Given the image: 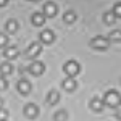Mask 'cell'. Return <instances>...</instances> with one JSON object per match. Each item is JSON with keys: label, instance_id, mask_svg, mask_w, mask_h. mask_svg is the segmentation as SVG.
Wrapping results in <instances>:
<instances>
[{"label": "cell", "instance_id": "cell-14", "mask_svg": "<svg viewBox=\"0 0 121 121\" xmlns=\"http://www.w3.org/2000/svg\"><path fill=\"white\" fill-rule=\"evenodd\" d=\"M31 23L34 24V26H42L44 23H45V16H44V13H34L32 15V18H31Z\"/></svg>", "mask_w": 121, "mask_h": 121}, {"label": "cell", "instance_id": "cell-7", "mask_svg": "<svg viewBox=\"0 0 121 121\" xmlns=\"http://www.w3.org/2000/svg\"><path fill=\"white\" fill-rule=\"evenodd\" d=\"M56 15V5L53 3V2H47V3H44V16H48V18H53Z\"/></svg>", "mask_w": 121, "mask_h": 121}, {"label": "cell", "instance_id": "cell-10", "mask_svg": "<svg viewBox=\"0 0 121 121\" xmlns=\"http://www.w3.org/2000/svg\"><path fill=\"white\" fill-rule=\"evenodd\" d=\"M19 53V50H18V47H7L5 48V52H3V56L7 58V60H13V58H16Z\"/></svg>", "mask_w": 121, "mask_h": 121}, {"label": "cell", "instance_id": "cell-24", "mask_svg": "<svg viewBox=\"0 0 121 121\" xmlns=\"http://www.w3.org/2000/svg\"><path fill=\"white\" fill-rule=\"evenodd\" d=\"M7 118H8V112L5 108H0V121H7Z\"/></svg>", "mask_w": 121, "mask_h": 121}, {"label": "cell", "instance_id": "cell-11", "mask_svg": "<svg viewBox=\"0 0 121 121\" xmlns=\"http://www.w3.org/2000/svg\"><path fill=\"white\" fill-rule=\"evenodd\" d=\"M13 73V65L10 63V61H3V63H0V74L3 76H10Z\"/></svg>", "mask_w": 121, "mask_h": 121}, {"label": "cell", "instance_id": "cell-21", "mask_svg": "<svg viewBox=\"0 0 121 121\" xmlns=\"http://www.w3.org/2000/svg\"><path fill=\"white\" fill-rule=\"evenodd\" d=\"M112 13L115 15V16H116V18H121V3H116V5L113 7Z\"/></svg>", "mask_w": 121, "mask_h": 121}, {"label": "cell", "instance_id": "cell-22", "mask_svg": "<svg viewBox=\"0 0 121 121\" xmlns=\"http://www.w3.org/2000/svg\"><path fill=\"white\" fill-rule=\"evenodd\" d=\"M7 87H8V81L3 76H0V91H5Z\"/></svg>", "mask_w": 121, "mask_h": 121}, {"label": "cell", "instance_id": "cell-3", "mask_svg": "<svg viewBox=\"0 0 121 121\" xmlns=\"http://www.w3.org/2000/svg\"><path fill=\"white\" fill-rule=\"evenodd\" d=\"M91 47L95 48V50H107L110 47V40L103 36H95V37L91 40Z\"/></svg>", "mask_w": 121, "mask_h": 121}, {"label": "cell", "instance_id": "cell-23", "mask_svg": "<svg viewBox=\"0 0 121 121\" xmlns=\"http://www.w3.org/2000/svg\"><path fill=\"white\" fill-rule=\"evenodd\" d=\"M7 44H8V37L5 34H0V48L2 47H7Z\"/></svg>", "mask_w": 121, "mask_h": 121}, {"label": "cell", "instance_id": "cell-19", "mask_svg": "<svg viewBox=\"0 0 121 121\" xmlns=\"http://www.w3.org/2000/svg\"><path fill=\"white\" fill-rule=\"evenodd\" d=\"M103 21H105L107 24H113V23L116 21V16L113 15L112 11H107V13L103 15Z\"/></svg>", "mask_w": 121, "mask_h": 121}, {"label": "cell", "instance_id": "cell-18", "mask_svg": "<svg viewBox=\"0 0 121 121\" xmlns=\"http://www.w3.org/2000/svg\"><path fill=\"white\" fill-rule=\"evenodd\" d=\"M63 21L68 23V24L74 23V21H76V13H74V11H66L65 15H63Z\"/></svg>", "mask_w": 121, "mask_h": 121}, {"label": "cell", "instance_id": "cell-12", "mask_svg": "<svg viewBox=\"0 0 121 121\" xmlns=\"http://www.w3.org/2000/svg\"><path fill=\"white\" fill-rule=\"evenodd\" d=\"M47 103L52 107V105H56L58 100H60V92H56V91H50V92L47 94Z\"/></svg>", "mask_w": 121, "mask_h": 121}, {"label": "cell", "instance_id": "cell-25", "mask_svg": "<svg viewBox=\"0 0 121 121\" xmlns=\"http://www.w3.org/2000/svg\"><path fill=\"white\" fill-rule=\"evenodd\" d=\"M7 2H8V0H0V7H5V5H7Z\"/></svg>", "mask_w": 121, "mask_h": 121}, {"label": "cell", "instance_id": "cell-26", "mask_svg": "<svg viewBox=\"0 0 121 121\" xmlns=\"http://www.w3.org/2000/svg\"><path fill=\"white\" fill-rule=\"evenodd\" d=\"M2 105H3V100H2V99H0V108H3V107H2Z\"/></svg>", "mask_w": 121, "mask_h": 121}, {"label": "cell", "instance_id": "cell-27", "mask_svg": "<svg viewBox=\"0 0 121 121\" xmlns=\"http://www.w3.org/2000/svg\"><path fill=\"white\" fill-rule=\"evenodd\" d=\"M29 2H37V0H29Z\"/></svg>", "mask_w": 121, "mask_h": 121}, {"label": "cell", "instance_id": "cell-2", "mask_svg": "<svg viewBox=\"0 0 121 121\" xmlns=\"http://www.w3.org/2000/svg\"><path fill=\"white\" fill-rule=\"evenodd\" d=\"M63 71L68 74V78H74L81 71V66H79V63L76 60H68L65 63V66H63Z\"/></svg>", "mask_w": 121, "mask_h": 121}, {"label": "cell", "instance_id": "cell-1", "mask_svg": "<svg viewBox=\"0 0 121 121\" xmlns=\"http://www.w3.org/2000/svg\"><path fill=\"white\" fill-rule=\"evenodd\" d=\"M105 105H108V107H112V108H116L118 105H121V95L120 92H116V91H108V92L105 94Z\"/></svg>", "mask_w": 121, "mask_h": 121}, {"label": "cell", "instance_id": "cell-6", "mask_svg": "<svg viewBox=\"0 0 121 121\" xmlns=\"http://www.w3.org/2000/svg\"><path fill=\"white\" fill-rule=\"evenodd\" d=\"M40 52H42V45L39 42H32L26 50V56L28 58H36V56L40 55Z\"/></svg>", "mask_w": 121, "mask_h": 121}, {"label": "cell", "instance_id": "cell-5", "mask_svg": "<svg viewBox=\"0 0 121 121\" xmlns=\"http://www.w3.org/2000/svg\"><path fill=\"white\" fill-rule=\"evenodd\" d=\"M24 115H26V118H29V120H36L39 116V107L36 103H28L24 107Z\"/></svg>", "mask_w": 121, "mask_h": 121}, {"label": "cell", "instance_id": "cell-17", "mask_svg": "<svg viewBox=\"0 0 121 121\" xmlns=\"http://www.w3.org/2000/svg\"><path fill=\"white\" fill-rule=\"evenodd\" d=\"M5 29H7L8 32H16V29H18V23H16L15 19H8L7 24H5Z\"/></svg>", "mask_w": 121, "mask_h": 121}, {"label": "cell", "instance_id": "cell-20", "mask_svg": "<svg viewBox=\"0 0 121 121\" xmlns=\"http://www.w3.org/2000/svg\"><path fill=\"white\" fill-rule=\"evenodd\" d=\"M66 120H68V113H66L65 110L55 113V121H66Z\"/></svg>", "mask_w": 121, "mask_h": 121}, {"label": "cell", "instance_id": "cell-4", "mask_svg": "<svg viewBox=\"0 0 121 121\" xmlns=\"http://www.w3.org/2000/svg\"><path fill=\"white\" fill-rule=\"evenodd\" d=\"M28 71L32 76H40V74H44V71H45V65H44L42 61H32V63L29 65Z\"/></svg>", "mask_w": 121, "mask_h": 121}, {"label": "cell", "instance_id": "cell-15", "mask_svg": "<svg viewBox=\"0 0 121 121\" xmlns=\"http://www.w3.org/2000/svg\"><path fill=\"white\" fill-rule=\"evenodd\" d=\"M91 108H92L94 112H102V108H103V102L100 100V99L94 97L92 100H91Z\"/></svg>", "mask_w": 121, "mask_h": 121}, {"label": "cell", "instance_id": "cell-9", "mask_svg": "<svg viewBox=\"0 0 121 121\" xmlns=\"http://www.w3.org/2000/svg\"><path fill=\"white\" fill-rule=\"evenodd\" d=\"M40 40H42L44 44H52V42L55 40V34H53V31H50V29L42 31V32H40Z\"/></svg>", "mask_w": 121, "mask_h": 121}, {"label": "cell", "instance_id": "cell-16", "mask_svg": "<svg viewBox=\"0 0 121 121\" xmlns=\"http://www.w3.org/2000/svg\"><path fill=\"white\" fill-rule=\"evenodd\" d=\"M108 40H115V42H121V31L120 29H113L108 34Z\"/></svg>", "mask_w": 121, "mask_h": 121}, {"label": "cell", "instance_id": "cell-8", "mask_svg": "<svg viewBox=\"0 0 121 121\" xmlns=\"http://www.w3.org/2000/svg\"><path fill=\"white\" fill-rule=\"evenodd\" d=\"M18 92L21 94V95H28V94L31 92V84H29V81L19 79L18 81Z\"/></svg>", "mask_w": 121, "mask_h": 121}, {"label": "cell", "instance_id": "cell-13", "mask_svg": "<svg viewBox=\"0 0 121 121\" xmlns=\"http://www.w3.org/2000/svg\"><path fill=\"white\" fill-rule=\"evenodd\" d=\"M76 86H78V84H76V81L73 78H66V79H63V82H61V87H63L65 91H68V92L74 91Z\"/></svg>", "mask_w": 121, "mask_h": 121}]
</instances>
